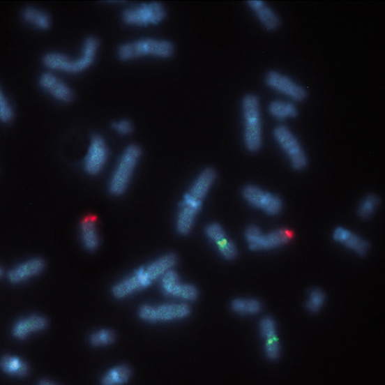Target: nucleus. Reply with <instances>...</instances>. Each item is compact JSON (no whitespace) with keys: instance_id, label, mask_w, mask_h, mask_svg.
Here are the masks:
<instances>
[{"instance_id":"nucleus-1","label":"nucleus","mask_w":385,"mask_h":385,"mask_svg":"<svg viewBox=\"0 0 385 385\" xmlns=\"http://www.w3.org/2000/svg\"><path fill=\"white\" fill-rule=\"evenodd\" d=\"M217 179L216 169L206 168L192 183L180 204L177 216V231L183 235L189 234L194 226L195 218L202 209L204 199L211 189Z\"/></svg>"},{"instance_id":"nucleus-2","label":"nucleus","mask_w":385,"mask_h":385,"mask_svg":"<svg viewBox=\"0 0 385 385\" xmlns=\"http://www.w3.org/2000/svg\"><path fill=\"white\" fill-rule=\"evenodd\" d=\"M177 262L175 255L163 256L151 264L140 268L131 276L124 279L113 288V294L117 299L128 297L133 292L151 285L155 280L162 278Z\"/></svg>"},{"instance_id":"nucleus-3","label":"nucleus","mask_w":385,"mask_h":385,"mask_svg":"<svg viewBox=\"0 0 385 385\" xmlns=\"http://www.w3.org/2000/svg\"><path fill=\"white\" fill-rule=\"evenodd\" d=\"M100 47L98 39L88 37L84 45L83 54L77 60H71L68 56L59 53H50L43 57L47 68L70 73H82L93 63Z\"/></svg>"},{"instance_id":"nucleus-4","label":"nucleus","mask_w":385,"mask_h":385,"mask_svg":"<svg viewBox=\"0 0 385 385\" xmlns=\"http://www.w3.org/2000/svg\"><path fill=\"white\" fill-rule=\"evenodd\" d=\"M142 151L137 145H130L122 154L112 177L109 190L114 196H120L127 190Z\"/></svg>"},{"instance_id":"nucleus-5","label":"nucleus","mask_w":385,"mask_h":385,"mask_svg":"<svg viewBox=\"0 0 385 385\" xmlns=\"http://www.w3.org/2000/svg\"><path fill=\"white\" fill-rule=\"evenodd\" d=\"M174 53L173 44L167 40L145 39L123 44L118 49V56L123 61L153 56L162 58L172 56Z\"/></svg>"},{"instance_id":"nucleus-6","label":"nucleus","mask_w":385,"mask_h":385,"mask_svg":"<svg viewBox=\"0 0 385 385\" xmlns=\"http://www.w3.org/2000/svg\"><path fill=\"white\" fill-rule=\"evenodd\" d=\"M243 113L246 121L244 139L251 152L260 150L262 144L260 103L255 95H247L243 100Z\"/></svg>"},{"instance_id":"nucleus-7","label":"nucleus","mask_w":385,"mask_h":385,"mask_svg":"<svg viewBox=\"0 0 385 385\" xmlns=\"http://www.w3.org/2000/svg\"><path fill=\"white\" fill-rule=\"evenodd\" d=\"M293 236V232L285 228L264 234L260 228L250 225L246 231V241L249 248L253 250H268L283 246L290 242Z\"/></svg>"},{"instance_id":"nucleus-8","label":"nucleus","mask_w":385,"mask_h":385,"mask_svg":"<svg viewBox=\"0 0 385 385\" xmlns=\"http://www.w3.org/2000/svg\"><path fill=\"white\" fill-rule=\"evenodd\" d=\"M167 17L164 6L160 3L142 4L126 10L122 15L124 24L130 26L158 24Z\"/></svg>"},{"instance_id":"nucleus-9","label":"nucleus","mask_w":385,"mask_h":385,"mask_svg":"<svg viewBox=\"0 0 385 385\" xmlns=\"http://www.w3.org/2000/svg\"><path fill=\"white\" fill-rule=\"evenodd\" d=\"M242 195L249 204L262 210L269 216H277L283 209L282 199L255 185H248L244 187L242 190Z\"/></svg>"},{"instance_id":"nucleus-10","label":"nucleus","mask_w":385,"mask_h":385,"mask_svg":"<svg viewBox=\"0 0 385 385\" xmlns=\"http://www.w3.org/2000/svg\"><path fill=\"white\" fill-rule=\"evenodd\" d=\"M277 142L290 158L292 165L296 170H302L308 165L305 152L292 131L285 126H278L273 131Z\"/></svg>"},{"instance_id":"nucleus-11","label":"nucleus","mask_w":385,"mask_h":385,"mask_svg":"<svg viewBox=\"0 0 385 385\" xmlns=\"http://www.w3.org/2000/svg\"><path fill=\"white\" fill-rule=\"evenodd\" d=\"M190 313V308L187 305H177V303H167L158 307L144 305L139 309V317L146 322H166L188 317Z\"/></svg>"},{"instance_id":"nucleus-12","label":"nucleus","mask_w":385,"mask_h":385,"mask_svg":"<svg viewBox=\"0 0 385 385\" xmlns=\"http://www.w3.org/2000/svg\"><path fill=\"white\" fill-rule=\"evenodd\" d=\"M107 159L108 148L105 139L100 135L93 136L84 162L86 172L98 175L105 168Z\"/></svg>"},{"instance_id":"nucleus-13","label":"nucleus","mask_w":385,"mask_h":385,"mask_svg":"<svg viewBox=\"0 0 385 385\" xmlns=\"http://www.w3.org/2000/svg\"><path fill=\"white\" fill-rule=\"evenodd\" d=\"M266 84L275 90L290 96L296 101L305 100L307 91L294 81L276 71H271L266 77Z\"/></svg>"},{"instance_id":"nucleus-14","label":"nucleus","mask_w":385,"mask_h":385,"mask_svg":"<svg viewBox=\"0 0 385 385\" xmlns=\"http://www.w3.org/2000/svg\"><path fill=\"white\" fill-rule=\"evenodd\" d=\"M161 278L163 289L168 294L188 301L197 299V289L190 285L181 284L179 275L173 269L167 271Z\"/></svg>"},{"instance_id":"nucleus-15","label":"nucleus","mask_w":385,"mask_h":385,"mask_svg":"<svg viewBox=\"0 0 385 385\" xmlns=\"http://www.w3.org/2000/svg\"><path fill=\"white\" fill-rule=\"evenodd\" d=\"M206 234L216 243L220 253L227 260H234L238 256V249L235 244L229 240L224 229L218 224H211L206 227Z\"/></svg>"},{"instance_id":"nucleus-16","label":"nucleus","mask_w":385,"mask_h":385,"mask_svg":"<svg viewBox=\"0 0 385 385\" xmlns=\"http://www.w3.org/2000/svg\"><path fill=\"white\" fill-rule=\"evenodd\" d=\"M39 83L43 89H45L59 101L70 103L74 99V93L72 89L54 74L43 73L40 78Z\"/></svg>"},{"instance_id":"nucleus-17","label":"nucleus","mask_w":385,"mask_h":385,"mask_svg":"<svg viewBox=\"0 0 385 385\" xmlns=\"http://www.w3.org/2000/svg\"><path fill=\"white\" fill-rule=\"evenodd\" d=\"M333 239L359 256H366L370 250L368 241L344 227H338L335 229Z\"/></svg>"},{"instance_id":"nucleus-18","label":"nucleus","mask_w":385,"mask_h":385,"mask_svg":"<svg viewBox=\"0 0 385 385\" xmlns=\"http://www.w3.org/2000/svg\"><path fill=\"white\" fill-rule=\"evenodd\" d=\"M45 262L41 258H33L22 263L10 270L7 275L13 284H19L33 277L39 275L45 269Z\"/></svg>"},{"instance_id":"nucleus-19","label":"nucleus","mask_w":385,"mask_h":385,"mask_svg":"<svg viewBox=\"0 0 385 385\" xmlns=\"http://www.w3.org/2000/svg\"><path fill=\"white\" fill-rule=\"evenodd\" d=\"M46 317L40 315H31L21 319L14 325L13 335L15 338L23 340L33 334L41 331L47 327Z\"/></svg>"},{"instance_id":"nucleus-20","label":"nucleus","mask_w":385,"mask_h":385,"mask_svg":"<svg viewBox=\"0 0 385 385\" xmlns=\"http://www.w3.org/2000/svg\"><path fill=\"white\" fill-rule=\"evenodd\" d=\"M81 238L84 246L88 250L93 251L98 248L100 236L98 229V221L93 216L84 218L80 224Z\"/></svg>"},{"instance_id":"nucleus-21","label":"nucleus","mask_w":385,"mask_h":385,"mask_svg":"<svg viewBox=\"0 0 385 385\" xmlns=\"http://www.w3.org/2000/svg\"><path fill=\"white\" fill-rule=\"evenodd\" d=\"M248 4L251 7V9L256 12L257 17L261 20L266 29L272 31H275V29L280 27V21L279 17L264 2L253 0V1H248Z\"/></svg>"},{"instance_id":"nucleus-22","label":"nucleus","mask_w":385,"mask_h":385,"mask_svg":"<svg viewBox=\"0 0 385 385\" xmlns=\"http://www.w3.org/2000/svg\"><path fill=\"white\" fill-rule=\"evenodd\" d=\"M1 368L6 374L17 377H24L29 373L27 363L11 355H6L1 360Z\"/></svg>"},{"instance_id":"nucleus-23","label":"nucleus","mask_w":385,"mask_h":385,"mask_svg":"<svg viewBox=\"0 0 385 385\" xmlns=\"http://www.w3.org/2000/svg\"><path fill=\"white\" fill-rule=\"evenodd\" d=\"M22 16L27 23L41 29L46 31L51 26L49 15L33 7H27L22 13Z\"/></svg>"},{"instance_id":"nucleus-24","label":"nucleus","mask_w":385,"mask_h":385,"mask_svg":"<svg viewBox=\"0 0 385 385\" xmlns=\"http://www.w3.org/2000/svg\"><path fill=\"white\" fill-rule=\"evenodd\" d=\"M131 374V370L128 366H118L110 370L103 377L102 383L105 385L123 384L130 380Z\"/></svg>"},{"instance_id":"nucleus-25","label":"nucleus","mask_w":385,"mask_h":385,"mask_svg":"<svg viewBox=\"0 0 385 385\" xmlns=\"http://www.w3.org/2000/svg\"><path fill=\"white\" fill-rule=\"evenodd\" d=\"M269 111L273 116L280 120H285L288 117H295L298 115V110L292 103L280 100L272 102L269 107Z\"/></svg>"},{"instance_id":"nucleus-26","label":"nucleus","mask_w":385,"mask_h":385,"mask_svg":"<svg viewBox=\"0 0 385 385\" xmlns=\"http://www.w3.org/2000/svg\"><path fill=\"white\" fill-rule=\"evenodd\" d=\"M380 204L381 199L379 196L374 194L367 195L358 206V216L364 220L371 218Z\"/></svg>"},{"instance_id":"nucleus-27","label":"nucleus","mask_w":385,"mask_h":385,"mask_svg":"<svg viewBox=\"0 0 385 385\" xmlns=\"http://www.w3.org/2000/svg\"><path fill=\"white\" fill-rule=\"evenodd\" d=\"M232 308L238 314L255 315L261 312L262 305L255 299H236L232 303Z\"/></svg>"},{"instance_id":"nucleus-28","label":"nucleus","mask_w":385,"mask_h":385,"mask_svg":"<svg viewBox=\"0 0 385 385\" xmlns=\"http://www.w3.org/2000/svg\"><path fill=\"white\" fill-rule=\"evenodd\" d=\"M326 295L321 289L315 288L310 292L306 302V308L310 312L317 313L323 308Z\"/></svg>"},{"instance_id":"nucleus-29","label":"nucleus","mask_w":385,"mask_h":385,"mask_svg":"<svg viewBox=\"0 0 385 385\" xmlns=\"http://www.w3.org/2000/svg\"><path fill=\"white\" fill-rule=\"evenodd\" d=\"M115 340L116 334L113 331L102 329L93 333L90 342L93 346L100 347L113 344Z\"/></svg>"},{"instance_id":"nucleus-30","label":"nucleus","mask_w":385,"mask_h":385,"mask_svg":"<svg viewBox=\"0 0 385 385\" xmlns=\"http://www.w3.org/2000/svg\"><path fill=\"white\" fill-rule=\"evenodd\" d=\"M265 352L270 360L275 361L280 355V345L277 335L265 339Z\"/></svg>"},{"instance_id":"nucleus-31","label":"nucleus","mask_w":385,"mask_h":385,"mask_svg":"<svg viewBox=\"0 0 385 385\" xmlns=\"http://www.w3.org/2000/svg\"><path fill=\"white\" fill-rule=\"evenodd\" d=\"M14 112L5 94L0 93V119L4 123H10L13 120Z\"/></svg>"},{"instance_id":"nucleus-32","label":"nucleus","mask_w":385,"mask_h":385,"mask_svg":"<svg viewBox=\"0 0 385 385\" xmlns=\"http://www.w3.org/2000/svg\"><path fill=\"white\" fill-rule=\"evenodd\" d=\"M261 332L265 339L277 335L275 322L271 317H264L261 322Z\"/></svg>"},{"instance_id":"nucleus-33","label":"nucleus","mask_w":385,"mask_h":385,"mask_svg":"<svg viewBox=\"0 0 385 385\" xmlns=\"http://www.w3.org/2000/svg\"><path fill=\"white\" fill-rule=\"evenodd\" d=\"M114 129L122 135H128L133 131V125L128 120H122L113 123Z\"/></svg>"},{"instance_id":"nucleus-34","label":"nucleus","mask_w":385,"mask_h":385,"mask_svg":"<svg viewBox=\"0 0 385 385\" xmlns=\"http://www.w3.org/2000/svg\"><path fill=\"white\" fill-rule=\"evenodd\" d=\"M40 384H43V385H50V384H54L53 382H50V381H48V380H43L42 382H40Z\"/></svg>"}]
</instances>
